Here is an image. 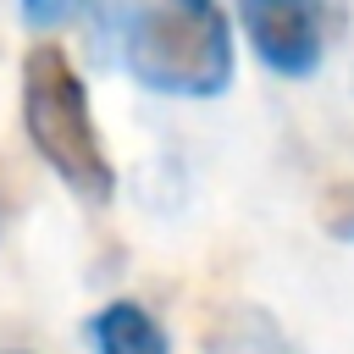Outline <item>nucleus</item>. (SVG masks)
<instances>
[{"mask_svg":"<svg viewBox=\"0 0 354 354\" xmlns=\"http://www.w3.org/2000/svg\"><path fill=\"white\" fill-rule=\"evenodd\" d=\"M326 232L332 238H343V243H354V188H332L326 194Z\"/></svg>","mask_w":354,"mask_h":354,"instance_id":"7","label":"nucleus"},{"mask_svg":"<svg viewBox=\"0 0 354 354\" xmlns=\"http://www.w3.org/2000/svg\"><path fill=\"white\" fill-rule=\"evenodd\" d=\"M88 0H22V22L28 28H61L83 11Z\"/></svg>","mask_w":354,"mask_h":354,"instance_id":"6","label":"nucleus"},{"mask_svg":"<svg viewBox=\"0 0 354 354\" xmlns=\"http://www.w3.org/2000/svg\"><path fill=\"white\" fill-rule=\"evenodd\" d=\"M22 127H28V144L39 149V160L83 205H111L116 166L100 144L88 88L61 44H33L22 55Z\"/></svg>","mask_w":354,"mask_h":354,"instance_id":"1","label":"nucleus"},{"mask_svg":"<svg viewBox=\"0 0 354 354\" xmlns=\"http://www.w3.org/2000/svg\"><path fill=\"white\" fill-rule=\"evenodd\" d=\"M249 50L277 72V77H310L326 55L332 39V11L326 0H238Z\"/></svg>","mask_w":354,"mask_h":354,"instance_id":"3","label":"nucleus"},{"mask_svg":"<svg viewBox=\"0 0 354 354\" xmlns=\"http://www.w3.org/2000/svg\"><path fill=\"white\" fill-rule=\"evenodd\" d=\"M11 354H22V348H11Z\"/></svg>","mask_w":354,"mask_h":354,"instance_id":"8","label":"nucleus"},{"mask_svg":"<svg viewBox=\"0 0 354 354\" xmlns=\"http://www.w3.org/2000/svg\"><path fill=\"white\" fill-rule=\"evenodd\" d=\"M127 66L171 100H216L232 88L238 50L221 0H149L127 28Z\"/></svg>","mask_w":354,"mask_h":354,"instance_id":"2","label":"nucleus"},{"mask_svg":"<svg viewBox=\"0 0 354 354\" xmlns=\"http://www.w3.org/2000/svg\"><path fill=\"white\" fill-rule=\"evenodd\" d=\"M210 348H216V354H288V337L277 332L271 315H260V310H249V304H232V310L216 315Z\"/></svg>","mask_w":354,"mask_h":354,"instance_id":"5","label":"nucleus"},{"mask_svg":"<svg viewBox=\"0 0 354 354\" xmlns=\"http://www.w3.org/2000/svg\"><path fill=\"white\" fill-rule=\"evenodd\" d=\"M88 343L94 354H171V337L160 332V321L133 299L100 304L88 321Z\"/></svg>","mask_w":354,"mask_h":354,"instance_id":"4","label":"nucleus"}]
</instances>
